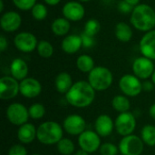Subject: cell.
Returning <instances> with one entry per match:
<instances>
[{
  "mask_svg": "<svg viewBox=\"0 0 155 155\" xmlns=\"http://www.w3.org/2000/svg\"><path fill=\"white\" fill-rule=\"evenodd\" d=\"M96 95V91L91 86L88 81H77L74 83L70 90L65 94L66 102L74 108H86L90 106Z\"/></svg>",
  "mask_w": 155,
  "mask_h": 155,
  "instance_id": "6da1fadb",
  "label": "cell"
},
{
  "mask_svg": "<svg viewBox=\"0 0 155 155\" xmlns=\"http://www.w3.org/2000/svg\"><path fill=\"white\" fill-rule=\"evenodd\" d=\"M130 20L135 29L141 32H149L155 26L154 9L147 4H139L134 7Z\"/></svg>",
  "mask_w": 155,
  "mask_h": 155,
  "instance_id": "7a4b0ae2",
  "label": "cell"
},
{
  "mask_svg": "<svg viewBox=\"0 0 155 155\" xmlns=\"http://www.w3.org/2000/svg\"><path fill=\"white\" fill-rule=\"evenodd\" d=\"M63 125L54 121H45L37 126L36 139L44 145H56L64 138Z\"/></svg>",
  "mask_w": 155,
  "mask_h": 155,
  "instance_id": "3957f363",
  "label": "cell"
},
{
  "mask_svg": "<svg viewBox=\"0 0 155 155\" xmlns=\"http://www.w3.org/2000/svg\"><path fill=\"white\" fill-rule=\"evenodd\" d=\"M88 83L96 92L109 89L114 82L113 73L105 66H95L88 74Z\"/></svg>",
  "mask_w": 155,
  "mask_h": 155,
  "instance_id": "277c9868",
  "label": "cell"
},
{
  "mask_svg": "<svg viewBox=\"0 0 155 155\" xmlns=\"http://www.w3.org/2000/svg\"><path fill=\"white\" fill-rule=\"evenodd\" d=\"M118 85L122 94L127 97H136L143 92V82L134 74H126L123 75Z\"/></svg>",
  "mask_w": 155,
  "mask_h": 155,
  "instance_id": "5b68a950",
  "label": "cell"
},
{
  "mask_svg": "<svg viewBox=\"0 0 155 155\" xmlns=\"http://www.w3.org/2000/svg\"><path fill=\"white\" fill-rule=\"evenodd\" d=\"M144 143L135 134H130L121 139L118 144L119 152L123 155H141L144 150Z\"/></svg>",
  "mask_w": 155,
  "mask_h": 155,
  "instance_id": "8992f818",
  "label": "cell"
},
{
  "mask_svg": "<svg viewBox=\"0 0 155 155\" xmlns=\"http://www.w3.org/2000/svg\"><path fill=\"white\" fill-rule=\"evenodd\" d=\"M5 116L10 124L18 127L28 123V119L30 118L28 108L21 103L10 104L6 108Z\"/></svg>",
  "mask_w": 155,
  "mask_h": 155,
  "instance_id": "52a82bcc",
  "label": "cell"
},
{
  "mask_svg": "<svg viewBox=\"0 0 155 155\" xmlns=\"http://www.w3.org/2000/svg\"><path fill=\"white\" fill-rule=\"evenodd\" d=\"M116 133L122 137L133 134L136 128V118L131 112L119 114L114 120Z\"/></svg>",
  "mask_w": 155,
  "mask_h": 155,
  "instance_id": "ba28073f",
  "label": "cell"
},
{
  "mask_svg": "<svg viewBox=\"0 0 155 155\" xmlns=\"http://www.w3.org/2000/svg\"><path fill=\"white\" fill-rule=\"evenodd\" d=\"M101 136L93 130H85L78 136V145L80 149L87 152L88 153H94L99 151L102 142Z\"/></svg>",
  "mask_w": 155,
  "mask_h": 155,
  "instance_id": "9c48e42d",
  "label": "cell"
},
{
  "mask_svg": "<svg viewBox=\"0 0 155 155\" xmlns=\"http://www.w3.org/2000/svg\"><path fill=\"white\" fill-rule=\"evenodd\" d=\"M20 94V82L13 76L5 75L0 78V99L8 101Z\"/></svg>",
  "mask_w": 155,
  "mask_h": 155,
  "instance_id": "30bf717a",
  "label": "cell"
},
{
  "mask_svg": "<svg viewBox=\"0 0 155 155\" xmlns=\"http://www.w3.org/2000/svg\"><path fill=\"white\" fill-rule=\"evenodd\" d=\"M64 131L71 136H79L86 130V122L80 114H69L63 122Z\"/></svg>",
  "mask_w": 155,
  "mask_h": 155,
  "instance_id": "8fae6325",
  "label": "cell"
},
{
  "mask_svg": "<svg viewBox=\"0 0 155 155\" xmlns=\"http://www.w3.org/2000/svg\"><path fill=\"white\" fill-rule=\"evenodd\" d=\"M154 70V64L153 60L147 57H138L133 63L134 74L141 80H147L151 78Z\"/></svg>",
  "mask_w": 155,
  "mask_h": 155,
  "instance_id": "7c38bea8",
  "label": "cell"
},
{
  "mask_svg": "<svg viewBox=\"0 0 155 155\" xmlns=\"http://www.w3.org/2000/svg\"><path fill=\"white\" fill-rule=\"evenodd\" d=\"M14 44L16 49L22 53H32L37 48L38 41L35 35L29 32H21L14 38Z\"/></svg>",
  "mask_w": 155,
  "mask_h": 155,
  "instance_id": "4fadbf2b",
  "label": "cell"
},
{
  "mask_svg": "<svg viewBox=\"0 0 155 155\" xmlns=\"http://www.w3.org/2000/svg\"><path fill=\"white\" fill-rule=\"evenodd\" d=\"M42 93L41 83L34 77H26L20 81V94L26 99H34Z\"/></svg>",
  "mask_w": 155,
  "mask_h": 155,
  "instance_id": "5bb4252c",
  "label": "cell"
},
{
  "mask_svg": "<svg viewBox=\"0 0 155 155\" xmlns=\"http://www.w3.org/2000/svg\"><path fill=\"white\" fill-rule=\"evenodd\" d=\"M62 14L64 18L69 21L77 22L84 18L85 9L84 5L77 1H69L65 3L62 8Z\"/></svg>",
  "mask_w": 155,
  "mask_h": 155,
  "instance_id": "9a60e30c",
  "label": "cell"
},
{
  "mask_svg": "<svg viewBox=\"0 0 155 155\" xmlns=\"http://www.w3.org/2000/svg\"><path fill=\"white\" fill-rule=\"evenodd\" d=\"M22 25L21 15L15 11H8L2 15L0 18L1 28L7 33H13L19 29Z\"/></svg>",
  "mask_w": 155,
  "mask_h": 155,
  "instance_id": "2e32d148",
  "label": "cell"
},
{
  "mask_svg": "<svg viewBox=\"0 0 155 155\" xmlns=\"http://www.w3.org/2000/svg\"><path fill=\"white\" fill-rule=\"evenodd\" d=\"M139 49L143 56L151 60H155V30L146 32L141 38Z\"/></svg>",
  "mask_w": 155,
  "mask_h": 155,
  "instance_id": "e0dca14e",
  "label": "cell"
},
{
  "mask_svg": "<svg viewBox=\"0 0 155 155\" xmlns=\"http://www.w3.org/2000/svg\"><path fill=\"white\" fill-rule=\"evenodd\" d=\"M114 128V121L108 114H100L94 121V131L101 137H108L110 136Z\"/></svg>",
  "mask_w": 155,
  "mask_h": 155,
  "instance_id": "ac0fdd59",
  "label": "cell"
},
{
  "mask_svg": "<svg viewBox=\"0 0 155 155\" xmlns=\"http://www.w3.org/2000/svg\"><path fill=\"white\" fill-rule=\"evenodd\" d=\"M36 131L37 128L35 124L31 123H26L18 127L17 130V140L22 144H29L32 143L36 139Z\"/></svg>",
  "mask_w": 155,
  "mask_h": 155,
  "instance_id": "d6986e66",
  "label": "cell"
},
{
  "mask_svg": "<svg viewBox=\"0 0 155 155\" xmlns=\"http://www.w3.org/2000/svg\"><path fill=\"white\" fill-rule=\"evenodd\" d=\"M29 68L26 62L21 58H15L11 62L10 64V74L17 81H22L28 77Z\"/></svg>",
  "mask_w": 155,
  "mask_h": 155,
  "instance_id": "ffe728a7",
  "label": "cell"
},
{
  "mask_svg": "<svg viewBox=\"0 0 155 155\" xmlns=\"http://www.w3.org/2000/svg\"><path fill=\"white\" fill-rule=\"evenodd\" d=\"M83 46L81 35H66L61 44L62 50L68 54H73L77 53Z\"/></svg>",
  "mask_w": 155,
  "mask_h": 155,
  "instance_id": "44dd1931",
  "label": "cell"
},
{
  "mask_svg": "<svg viewBox=\"0 0 155 155\" xmlns=\"http://www.w3.org/2000/svg\"><path fill=\"white\" fill-rule=\"evenodd\" d=\"M74 82L73 78L70 74L66 72H62L59 73L54 79V87L55 90L62 94H65L70 88L73 86Z\"/></svg>",
  "mask_w": 155,
  "mask_h": 155,
  "instance_id": "7402d4cb",
  "label": "cell"
},
{
  "mask_svg": "<svg viewBox=\"0 0 155 155\" xmlns=\"http://www.w3.org/2000/svg\"><path fill=\"white\" fill-rule=\"evenodd\" d=\"M71 27L70 21L67 20L64 17H59L53 21L51 25V30L54 33V35L57 36H64L65 35Z\"/></svg>",
  "mask_w": 155,
  "mask_h": 155,
  "instance_id": "603a6c76",
  "label": "cell"
},
{
  "mask_svg": "<svg viewBox=\"0 0 155 155\" xmlns=\"http://www.w3.org/2000/svg\"><path fill=\"white\" fill-rule=\"evenodd\" d=\"M111 104H112L113 109L118 112L119 114L130 112L131 102L129 100V97L125 96L124 94H117L114 96Z\"/></svg>",
  "mask_w": 155,
  "mask_h": 155,
  "instance_id": "cb8c5ba5",
  "label": "cell"
},
{
  "mask_svg": "<svg viewBox=\"0 0 155 155\" xmlns=\"http://www.w3.org/2000/svg\"><path fill=\"white\" fill-rule=\"evenodd\" d=\"M114 33H115L116 38L123 43L129 42L133 37V30L131 26L124 22H119L115 25Z\"/></svg>",
  "mask_w": 155,
  "mask_h": 155,
  "instance_id": "d4e9b609",
  "label": "cell"
},
{
  "mask_svg": "<svg viewBox=\"0 0 155 155\" xmlns=\"http://www.w3.org/2000/svg\"><path fill=\"white\" fill-rule=\"evenodd\" d=\"M76 67L84 74H89L94 67V60L88 54H81L76 59Z\"/></svg>",
  "mask_w": 155,
  "mask_h": 155,
  "instance_id": "484cf974",
  "label": "cell"
},
{
  "mask_svg": "<svg viewBox=\"0 0 155 155\" xmlns=\"http://www.w3.org/2000/svg\"><path fill=\"white\" fill-rule=\"evenodd\" d=\"M147 146H155V126L153 124H146L141 130L140 136Z\"/></svg>",
  "mask_w": 155,
  "mask_h": 155,
  "instance_id": "4316f807",
  "label": "cell"
},
{
  "mask_svg": "<svg viewBox=\"0 0 155 155\" xmlns=\"http://www.w3.org/2000/svg\"><path fill=\"white\" fill-rule=\"evenodd\" d=\"M56 149L61 155H73L75 153V145L69 138H63L57 144Z\"/></svg>",
  "mask_w": 155,
  "mask_h": 155,
  "instance_id": "83f0119b",
  "label": "cell"
},
{
  "mask_svg": "<svg viewBox=\"0 0 155 155\" xmlns=\"http://www.w3.org/2000/svg\"><path fill=\"white\" fill-rule=\"evenodd\" d=\"M36 51L41 57L47 59L53 55L54 46L52 45V44L50 42H48L46 40H41L40 42H38Z\"/></svg>",
  "mask_w": 155,
  "mask_h": 155,
  "instance_id": "f1b7e54d",
  "label": "cell"
},
{
  "mask_svg": "<svg viewBox=\"0 0 155 155\" xmlns=\"http://www.w3.org/2000/svg\"><path fill=\"white\" fill-rule=\"evenodd\" d=\"M29 116L33 120H41L45 115V107L41 103H35L28 107Z\"/></svg>",
  "mask_w": 155,
  "mask_h": 155,
  "instance_id": "f546056e",
  "label": "cell"
},
{
  "mask_svg": "<svg viewBox=\"0 0 155 155\" xmlns=\"http://www.w3.org/2000/svg\"><path fill=\"white\" fill-rule=\"evenodd\" d=\"M100 28H101V25H100L99 21L97 19L92 18V19H89L85 23L83 33L87 35L94 37V35H96L99 33Z\"/></svg>",
  "mask_w": 155,
  "mask_h": 155,
  "instance_id": "4dcf8cb0",
  "label": "cell"
},
{
  "mask_svg": "<svg viewBox=\"0 0 155 155\" xmlns=\"http://www.w3.org/2000/svg\"><path fill=\"white\" fill-rule=\"evenodd\" d=\"M31 14H32V16L35 20L42 21V20L46 18L47 14H48V10L44 4L36 3L35 5V6L31 9Z\"/></svg>",
  "mask_w": 155,
  "mask_h": 155,
  "instance_id": "1f68e13d",
  "label": "cell"
},
{
  "mask_svg": "<svg viewBox=\"0 0 155 155\" xmlns=\"http://www.w3.org/2000/svg\"><path fill=\"white\" fill-rule=\"evenodd\" d=\"M99 153L101 155H118L119 148L113 143H102Z\"/></svg>",
  "mask_w": 155,
  "mask_h": 155,
  "instance_id": "d6a6232c",
  "label": "cell"
},
{
  "mask_svg": "<svg viewBox=\"0 0 155 155\" xmlns=\"http://www.w3.org/2000/svg\"><path fill=\"white\" fill-rule=\"evenodd\" d=\"M14 5L20 10H31L36 4V0H12Z\"/></svg>",
  "mask_w": 155,
  "mask_h": 155,
  "instance_id": "836d02e7",
  "label": "cell"
},
{
  "mask_svg": "<svg viewBox=\"0 0 155 155\" xmlns=\"http://www.w3.org/2000/svg\"><path fill=\"white\" fill-rule=\"evenodd\" d=\"M7 155H28V152L24 144L19 143L12 145L8 150Z\"/></svg>",
  "mask_w": 155,
  "mask_h": 155,
  "instance_id": "e575fe53",
  "label": "cell"
},
{
  "mask_svg": "<svg viewBox=\"0 0 155 155\" xmlns=\"http://www.w3.org/2000/svg\"><path fill=\"white\" fill-rule=\"evenodd\" d=\"M134 6L131 5L130 4H128V3L125 2L124 0L120 1L119 4H118V10H119L121 13L124 14V15L129 14V13H132L133 10H134Z\"/></svg>",
  "mask_w": 155,
  "mask_h": 155,
  "instance_id": "d590c367",
  "label": "cell"
},
{
  "mask_svg": "<svg viewBox=\"0 0 155 155\" xmlns=\"http://www.w3.org/2000/svg\"><path fill=\"white\" fill-rule=\"evenodd\" d=\"M81 38H82V43H83V46L85 48H91L94 45L95 41L94 38L93 36L87 35L84 33H82L81 35Z\"/></svg>",
  "mask_w": 155,
  "mask_h": 155,
  "instance_id": "8d00e7d4",
  "label": "cell"
},
{
  "mask_svg": "<svg viewBox=\"0 0 155 155\" xmlns=\"http://www.w3.org/2000/svg\"><path fill=\"white\" fill-rule=\"evenodd\" d=\"M154 84L151 81H148V80H145L144 82H143V91H145V92H152L153 91L154 89Z\"/></svg>",
  "mask_w": 155,
  "mask_h": 155,
  "instance_id": "74e56055",
  "label": "cell"
},
{
  "mask_svg": "<svg viewBox=\"0 0 155 155\" xmlns=\"http://www.w3.org/2000/svg\"><path fill=\"white\" fill-rule=\"evenodd\" d=\"M8 46V43H7V40L6 38L2 35L0 36V52H5V49L7 48Z\"/></svg>",
  "mask_w": 155,
  "mask_h": 155,
  "instance_id": "f35d334b",
  "label": "cell"
},
{
  "mask_svg": "<svg viewBox=\"0 0 155 155\" xmlns=\"http://www.w3.org/2000/svg\"><path fill=\"white\" fill-rule=\"evenodd\" d=\"M149 115L153 120L155 121V103L153 104H152L149 108Z\"/></svg>",
  "mask_w": 155,
  "mask_h": 155,
  "instance_id": "ab89813d",
  "label": "cell"
},
{
  "mask_svg": "<svg viewBox=\"0 0 155 155\" xmlns=\"http://www.w3.org/2000/svg\"><path fill=\"white\" fill-rule=\"evenodd\" d=\"M44 1L45 2V4L49 5H56L61 2V0H44Z\"/></svg>",
  "mask_w": 155,
  "mask_h": 155,
  "instance_id": "60d3db41",
  "label": "cell"
},
{
  "mask_svg": "<svg viewBox=\"0 0 155 155\" xmlns=\"http://www.w3.org/2000/svg\"><path fill=\"white\" fill-rule=\"evenodd\" d=\"M89 154H90V153H88L87 152H85V151H84V150H82V149H79V150L75 151V153H74L73 155H89Z\"/></svg>",
  "mask_w": 155,
  "mask_h": 155,
  "instance_id": "b9f144b4",
  "label": "cell"
},
{
  "mask_svg": "<svg viewBox=\"0 0 155 155\" xmlns=\"http://www.w3.org/2000/svg\"><path fill=\"white\" fill-rule=\"evenodd\" d=\"M124 1L133 6H136L137 5H139V2H140V0H124Z\"/></svg>",
  "mask_w": 155,
  "mask_h": 155,
  "instance_id": "7bdbcfd3",
  "label": "cell"
},
{
  "mask_svg": "<svg viewBox=\"0 0 155 155\" xmlns=\"http://www.w3.org/2000/svg\"><path fill=\"white\" fill-rule=\"evenodd\" d=\"M4 11V1L0 0V13H2Z\"/></svg>",
  "mask_w": 155,
  "mask_h": 155,
  "instance_id": "ee69618b",
  "label": "cell"
},
{
  "mask_svg": "<svg viewBox=\"0 0 155 155\" xmlns=\"http://www.w3.org/2000/svg\"><path fill=\"white\" fill-rule=\"evenodd\" d=\"M151 80H152V82L155 85V70L154 72H153V75H152V77H151Z\"/></svg>",
  "mask_w": 155,
  "mask_h": 155,
  "instance_id": "f6af8a7d",
  "label": "cell"
},
{
  "mask_svg": "<svg viewBox=\"0 0 155 155\" xmlns=\"http://www.w3.org/2000/svg\"><path fill=\"white\" fill-rule=\"evenodd\" d=\"M80 2H89V1H91V0H79Z\"/></svg>",
  "mask_w": 155,
  "mask_h": 155,
  "instance_id": "bcb514c9",
  "label": "cell"
},
{
  "mask_svg": "<svg viewBox=\"0 0 155 155\" xmlns=\"http://www.w3.org/2000/svg\"><path fill=\"white\" fill-rule=\"evenodd\" d=\"M32 155H41V154H39V153H34V154H32Z\"/></svg>",
  "mask_w": 155,
  "mask_h": 155,
  "instance_id": "7dc6e473",
  "label": "cell"
},
{
  "mask_svg": "<svg viewBox=\"0 0 155 155\" xmlns=\"http://www.w3.org/2000/svg\"><path fill=\"white\" fill-rule=\"evenodd\" d=\"M118 155H123V154H121V153H120V154H118Z\"/></svg>",
  "mask_w": 155,
  "mask_h": 155,
  "instance_id": "c3c4849f",
  "label": "cell"
}]
</instances>
